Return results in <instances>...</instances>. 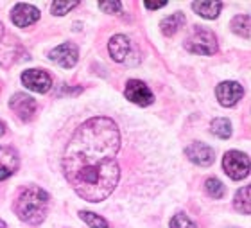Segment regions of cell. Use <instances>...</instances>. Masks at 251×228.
<instances>
[{"mask_svg":"<svg viewBox=\"0 0 251 228\" xmlns=\"http://www.w3.org/2000/svg\"><path fill=\"white\" fill-rule=\"evenodd\" d=\"M119 128L108 117H94L79 126L68 140L63 171L75 194L90 203L102 201L119 183Z\"/></svg>","mask_w":251,"mask_h":228,"instance_id":"cell-1","label":"cell"},{"mask_svg":"<svg viewBox=\"0 0 251 228\" xmlns=\"http://www.w3.org/2000/svg\"><path fill=\"white\" fill-rule=\"evenodd\" d=\"M49 194L40 187H27L16 198L15 212L22 221L29 225H40L47 216Z\"/></svg>","mask_w":251,"mask_h":228,"instance_id":"cell-2","label":"cell"},{"mask_svg":"<svg viewBox=\"0 0 251 228\" xmlns=\"http://www.w3.org/2000/svg\"><path fill=\"white\" fill-rule=\"evenodd\" d=\"M187 51H190L192 54H201V56H212L217 52V40L210 31L206 29H198L192 36L188 38L187 43Z\"/></svg>","mask_w":251,"mask_h":228,"instance_id":"cell-3","label":"cell"},{"mask_svg":"<svg viewBox=\"0 0 251 228\" xmlns=\"http://www.w3.org/2000/svg\"><path fill=\"white\" fill-rule=\"evenodd\" d=\"M223 167L231 180H242L250 174V158L241 151H228L223 158Z\"/></svg>","mask_w":251,"mask_h":228,"instance_id":"cell-4","label":"cell"},{"mask_svg":"<svg viewBox=\"0 0 251 228\" xmlns=\"http://www.w3.org/2000/svg\"><path fill=\"white\" fill-rule=\"evenodd\" d=\"M22 83L25 85V88L32 90L38 93H45L52 86V79L45 70H38V68H29L22 74Z\"/></svg>","mask_w":251,"mask_h":228,"instance_id":"cell-5","label":"cell"},{"mask_svg":"<svg viewBox=\"0 0 251 228\" xmlns=\"http://www.w3.org/2000/svg\"><path fill=\"white\" fill-rule=\"evenodd\" d=\"M126 97L129 99L131 103L138 104V106H149V104L154 101V95L152 92L149 90L146 83H142L138 79H131L126 83Z\"/></svg>","mask_w":251,"mask_h":228,"instance_id":"cell-6","label":"cell"},{"mask_svg":"<svg viewBox=\"0 0 251 228\" xmlns=\"http://www.w3.org/2000/svg\"><path fill=\"white\" fill-rule=\"evenodd\" d=\"M9 108L15 112L22 120H31L36 114V101L25 93H15L9 101Z\"/></svg>","mask_w":251,"mask_h":228,"instance_id":"cell-7","label":"cell"},{"mask_svg":"<svg viewBox=\"0 0 251 228\" xmlns=\"http://www.w3.org/2000/svg\"><path fill=\"white\" fill-rule=\"evenodd\" d=\"M242 93H244V90L235 81H225L215 88V95L223 106H235L242 99Z\"/></svg>","mask_w":251,"mask_h":228,"instance_id":"cell-8","label":"cell"},{"mask_svg":"<svg viewBox=\"0 0 251 228\" xmlns=\"http://www.w3.org/2000/svg\"><path fill=\"white\" fill-rule=\"evenodd\" d=\"M49 57L56 61L58 65H61L63 68H72L77 63L79 51L74 43H61L59 47H56L54 51H50Z\"/></svg>","mask_w":251,"mask_h":228,"instance_id":"cell-9","label":"cell"},{"mask_svg":"<svg viewBox=\"0 0 251 228\" xmlns=\"http://www.w3.org/2000/svg\"><path fill=\"white\" fill-rule=\"evenodd\" d=\"M185 155L188 156V160L198 164V166H210L214 164V149L210 145L203 144V142H194L185 149Z\"/></svg>","mask_w":251,"mask_h":228,"instance_id":"cell-10","label":"cell"},{"mask_svg":"<svg viewBox=\"0 0 251 228\" xmlns=\"http://www.w3.org/2000/svg\"><path fill=\"white\" fill-rule=\"evenodd\" d=\"M40 11L31 4H16L15 9L11 11V20L16 27H27L38 22Z\"/></svg>","mask_w":251,"mask_h":228,"instance_id":"cell-11","label":"cell"},{"mask_svg":"<svg viewBox=\"0 0 251 228\" xmlns=\"http://www.w3.org/2000/svg\"><path fill=\"white\" fill-rule=\"evenodd\" d=\"M18 164H20V160H18L16 151L7 147V145H2L0 147V180H5L11 174H15Z\"/></svg>","mask_w":251,"mask_h":228,"instance_id":"cell-12","label":"cell"},{"mask_svg":"<svg viewBox=\"0 0 251 228\" xmlns=\"http://www.w3.org/2000/svg\"><path fill=\"white\" fill-rule=\"evenodd\" d=\"M108 51H110L111 57L115 61L122 63L126 61V57L129 54V40L124 36V34H115L111 38L110 43H108Z\"/></svg>","mask_w":251,"mask_h":228,"instance_id":"cell-13","label":"cell"},{"mask_svg":"<svg viewBox=\"0 0 251 228\" xmlns=\"http://www.w3.org/2000/svg\"><path fill=\"white\" fill-rule=\"evenodd\" d=\"M192 9L203 18H217L223 9V2H192Z\"/></svg>","mask_w":251,"mask_h":228,"instance_id":"cell-14","label":"cell"},{"mask_svg":"<svg viewBox=\"0 0 251 228\" xmlns=\"http://www.w3.org/2000/svg\"><path fill=\"white\" fill-rule=\"evenodd\" d=\"M183 24H185L183 13H173L171 16L163 18L160 27H162V32L165 36H173V34H176L183 27Z\"/></svg>","mask_w":251,"mask_h":228,"instance_id":"cell-15","label":"cell"},{"mask_svg":"<svg viewBox=\"0 0 251 228\" xmlns=\"http://www.w3.org/2000/svg\"><path fill=\"white\" fill-rule=\"evenodd\" d=\"M251 189L250 187H242L241 191L235 194V200H233V207H235L237 212H241V214H251Z\"/></svg>","mask_w":251,"mask_h":228,"instance_id":"cell-16","label":"cell"},{"mask_svg":"<svg viewBox=\"0 0 251 228\" xmlns=\"http://www.w3.org/2000/svg\"><path fill=\"white\" fill-rule=\"evenodd\" d=\"M250 27H251V24H250V16L248 15H239L231 20V31L242 38H250Z\"/></svg>","mask_w":251,"mask_h":228,"instance_id":"cell-17","label":"cell"},{"mask_svg":"<svg viewBox=\"0 0 251 228\" xmlns=\"http://www.w3.org/2000/svg\"><path fill=\"white\" fill-rule=\"evenodd\" d=\"M212 133L219 139H230L231 124L228 119H214L212 120Z\"/></svg>","mask_w":251,"mask_h":228,"instance_id":"cell-18","label":"cell"},{"mask_svg":"<svg viewBox=\"0 0 251 228\" xmlns=\"http://www.w3.org/2000/svg\"><path fill=\"white\" fill-rule=\"evenodd\" d=\"M204 189H206V192H208L212 198H215V200H221V198L226 194L225 185H223L217 178H208L206 183H204Z\"/></svg>","mask_w":251,"mask_h":228,"instance_id":"cell-19","label":"cell"},{"mask_svg":"<svg viewBox=\"0 0 251 228\" xmlns=\"http://www.w3.org/2000/svg\"><path fill=\"white\" fill-rule=\"evenodd\" d=\"M79 216H81V219H83L90 228H108V221L94 212H81Z\"/></svg>","mask_w":251,"mask_h":228,"instance_id":"cell-20","label":"cell"},{"mask_svg":"<svg viewBox=\"0 0 251 228\" xmlns=\"http://www.w3.org/2000/svg\"><path fill=\"white\" fill-rule=\"evenodd\" d=\"M171 228H198V225H194L185 214H176L171 219Z\"/></svg>","mask_w":251,"mask_h":228,"instance_id":"cell-21","label":"cell"},{"mask_svg":"<svg viewBox=\"0 0 251 228\" xmlns=\"http://www.w3.org/2000/svg\"><path fill=\"white\" fill-rule=\"evenodd\" d=\"M79 2H54L52 4V15L56 16H63V15H67L68 11L74 9L75 5H77Z\"/></svg>","mask_w":251,"mask_h":228,"instance_id":"cell-22","label":"cell"},{"mask_svg":"<svg viewBox=\"0 0 251 228\" xmlns=\"http://www.w3.org/2000/svg\"><path fill=\"white\" fill-rule=\"evenodd\" d=\"M99 7L104 13H119L122 9L121 2H99Z\"/></svg>","mask_w":251,"mask_h":228,"instance_id":"cell-23","label":"cell"},{"mask_svg":"<svg viewBox=\"0 0 251 228\" xmlns=\"http://www.w3.org/2000/svg\"><path fill=\"white\" fill-rule=\"evenodd\" d=\"M144 5H146L147 9H160L163 5H167V2L165 0L163 2H144Z\"/></svg>","mask_w":251,"mask_h":228,"instance_id":"cell-24","label":"cell"},{"mask_svg":"<svg viewBox=\"0 0 251 228\" xmlns=\"http://www.w3.org/2000/svg\"><path fill=\"white\" fill-rule=\"evenodd\" d=\"M4 133H5V124L2 122V120H0V137L4 135Z\"/></svg>","mask_w":251,"mask_h":228,"instance_id":"cell-25","label":"cell"},{"mask_svg":"<svg viewBox=\"0 0 251 228\" xmlns=\"http://www.w3.org/2000/svg\"><path fill=\"white\" fill-rule=\"evenodd\" d=\"M2 34H4V27H2V24H0V38H2Z\"/></svg>","mask_w":251,"mask_h":228,"instance_id":"cell-26","label":"cell"}]
</instances>
